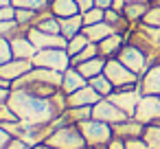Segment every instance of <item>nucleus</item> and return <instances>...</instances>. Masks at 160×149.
Segmentation results:
<instances>
[{"instance_id": "obj_48", "label": "nucleus", "mask_w": 160, "mask_h": 149, "mask_svg": "<svg viewBox=\"0 0 160 149\" xmlns=\"http://www.w3.org/2000/svg\"><path fill=\"white\" fill-rule=\"evenodd\" d=\"M13 0H0V7H5V5H11Z\"/></svg>"}, {"instance_id": "obj_3", "label": "nucleus", "mask_w": 160, "mask_h": 149, "mask_svg": "<svg viewBox=\"0 0 160 149\" xmlns=\"http://www.w3.org/2000/svg\"><path fill=\"white\" fill-rule=\"evenodd\" d=\"M44 142H48L55 149H83L88 145L86 138H83V134H81V129H79V125H72V123L57 125L48 134V138Z\"/></svg>"}, {"instance_id": "obj_50", "label": "nucleus", "mask_w": 160, "mask_h": 149, "mask_svg": "<svg viewBox=\"0 0 160 149\" xmlns=\"http://www.w3.org/2000/svg\"><path fill=\"white\" fill-rule=\"evenodd\" d=\"M94 149H108V145H99V147H94Z\"/></svg>"}, {"instance_id": "obj_33", "label": "nucleus", "mask_w": 160, "mask_h": 149, "mask_svg": "<svg viewBox=\"0 0 160 149\" xmlns=\"http://www.w3.org/2000/svg\"><path fill=\"white\" fill-rule=\"evenodd\" d=\"M13 59V48L9 37H0V66H5L7 62Z\"/></svg>"}, {"instance_id": "obj_29", "label": "nucleus", "mask_w": 160, "mask_h": 149, "mask_svg": "<svg viewBox=\"0 0 160 149\" xmlns=\"http://www.w3.org/2000/svg\"><path fill=\"white\" fill-rule=\"evenodd\" d=\"M16 9H31V11H46L51 7V0H13Z\"/></svg>"}, {"instance_id": "obj_35", "label": "nucleus", "mask_w": 160, "mask_h": 149, "mask_svg": "<svg viewBox=\"0 0 160 149\" xmlns=\"http://www.w3.org/2000/svg\"><path fill=\"white\" fill-rule=\"evenodd\" d=\"M20 31V24L16 20H9V22H0V37H11Z\"/></svg>"}, {"instance_id": "obj_34", "label": "nucleus", "mask_w": 160, "mask_h": 149, "mask_svg": "<svg viewBox=\"0 0 160 149\" xmlns=\"http://www.w3.org/2000/svg\"><path fill=\"white\" fill-rule=\"evenodd\" d=\"M142 22L149 24V27H158L160 29V5H151L149 2V11L145 13Z\"/></svg>"}, {"instance_id": "obj_43", "label": "nucleus", "mask_w": 160, "mask_h": 149, "mask_svg": "<svg viewBox=\"0 0 160 149\" xmlns=\"http://www.w3.org/2000/svg\"><path fill=\"white\" fill-rule=\"evenodd\" d=\"M11 97V88H0V105H5Z\"/></svg>"}, {"instance_id": "obj_47", "label": "nucleus", "mask_w": 160, "mask_h": 149, "mask_svg": "<svg viewBox=\"0 0 160 149\" xmlns=\"http://www.w3.org/2000/svg\"><path fill=\"white\" fill-rule=\"evenodd\" d=\"M0 88H11V81H7L5 77H0Z\"/></svg>"}, {"instance_id": "obj_23", "label": "nucleus", "mask_w": 160, "mask_h": 149, "mask_svg": "<svg viewBox=\"0 0 160 149\" xmlns=\"http://www.w3.org/2000/svg\"><path fill=\"white\" fill-rule=\"evenodd\" d=\"M83 33H86V37L92 42V44H99L101 40H105L108 35H112L114 33V29L103 20V22H99V24H90V27H83Z\"/></svg>"}, {"instance_id": "obj_10", "label": "nucleus", "mask_w": 160, "mask_h": 149, "mask_svg": "<svg viewBox=\"0 0 160 149\" xmlns=\"http://www.w3.org/2000/svg\"><path fill=\"white\" fill-rule=\"evenodd\" d=\"M92 118L103 121V123H108V125H116V123H121V121H125V118H129V116H127L118 105H114L110 99H101L99 103L92 105Z\"/></svg>"}, {"instance_id": "obj_2", "label": "nucleus", "mask_w": 160, "mask_h": 149, "mask_svg": "<svg viewBox=\"0 0 160 149\" xmlns=\"http://www.w3.org/2000/svg\"><path fill=\"white\" fill-rule=\"evenodd\" d=\"M127 42L129 44H136L138 48H142L149 55L151 64L160 57V29L158 27H149L145 22H138L127 33Z\"/></svg>"}, {"instance_id": "obj_6", "label": "nucleus", "mask_w": 160, "mask_h": 149, "mask_svg": "<svg viewBox=\"0 0 160 149\" xmlns=\"http://www.w3.org/2000/svg\"><path fill=\"white\" fill-rule=\"evenodd\" d=\"M105 77L114 83V88H134L140 83V77L134 75L118 57H112L105 62Z\"/></svg>"}, {"instance_id": "obj_32", "label": "nucleus", "mask_w": 160, "mask_h": 149, "mask_svg": "<svg viewBox=\"0 0 160 149\" xmlns=\"http://www.w3.org/2000/svg\"><path fill=\"white\" fill-rule=\"evenodd\" d=\"M99 55V44H88L79 55H75L72 57V66H77V64H81V62H88V59H92V57H97Z\"/></svg>"}, {"instance_id": "obj_14", "label": "nucleus", "mask_w": 160, "mask_h": 149, "mask_svg": "<svg viewBox=\"0 0 160 149\" xmlns=\"http://www.w3.org/2000/svg\"><path fill=\"white\" fill-rule=\"evenodd\" d=\"M31 68H33V62H29V59H11L5 66H0V77H5L7 81L13 83V81L22 79Z\"/></svg>"}, {"instance_id": "obj_20", "label": "nucleus", "mask_w": 160, "mask_h": 149, "mask_svg": "<svg viewBox=\"0 0 160 149\" xmlns=\"http://www.w3.org/2000/svg\"><path fill=\"white\" fill-rule=\"evenodd\" d=\"M51 13L55 16V18H70V16H77V13H81V9H79V5L75 2V0H51Z\"/></svg>"}, {"instance_id": "obj_45", "label": "nucleus", "mask_w": 160, "mask_h": 149, "mask_svg": "<svg viewBox=\"0 0 160 149\" xmlns=\"http://www.w3.org/2000/svg\"><path fill=\"white\" fill-rule=\"evenodd\" d=\"M125 5H127V0H112V9L114 11H123Z\"/></svg>"}, {"instance_id": "obj_7", "label": "nucleus", "mask_w": 160, "mask_h": 149, "mask_svg": "<svg viewBox=\"0 0 160 149\" xmlns=\"http://www.w3.org/2000/svg\"><path fill=\"white\" fill-rule=\"evenodd\" d=\"M118 59L134 72V75H138V77H142L147 70H149V66H151V59H149V55L142 51V48H138L136 44H125L123 48H121V53H118Z\"/></svg>"}, {"instance_id": "obj_11", "label": "nucleus", "mask_w": 160, "mask_h": 149, "mask_svg": "<svg viewBox=\"0 0 160 149\" xmlns=\"http://www.w3.org/2000/svg\"><path fill=\"white\" fill-rule=\"evenodd\" d=\"M27 35H29V40L35 44L38 51H42V48H66V42H68L64 35L46 33V31H40L38 27H31V29L27 31Z\"/></svg>"}, {"instance_id": "obj_42", "label": "nucleus", "mask_w": 160, "mask_h": 149, "mask_svg": "<svg viewBox=\"0 0 160 149\" xmlns=\"http://www.w3.org/2000/svg\"><path fill=\"white\" fill-rule=\"evenodd\" d=\"M75 2L79 5V9H81V13L83 11H88V9H92L94 7V0H75Z\"/></svg>"}, {"instance_id": "obj_18", "label": "nucleus", "mask_w": 160, "mask_h": 149, "mask_svg": "<svg viewBox=\"0 0 160 149\" xmlns=\"http://www.w3.org/2000/svg\"><path fill=\"white\" fill-rule=\"evenodd\" d=\"M83 86H88V79L75 68V66H70L68 70H64L62 72V92H66V94H72V92H77L79 88H83Z\"/></svg>"}, {"instance_id": "obj_26", "label": "nucleus", "mask_w": 160, "mask_h": 149, "mask_svg": "<svg viewBox=\"0 0 160 149\" xmlns=\"http://www.w3.org/2000/svg\"><path fill=\"white\" fill-rule=\"evenodd\" d=\"M62 116L66 118V123L79 125V123H83V121L92 118V107H90V105H81V107H68V110H66Z\"/></svg>"}, {"instance_id": "obj_12", "label": "nucleus", "mask_w": 160, "mask_h": 149, "mask_svg": "<svg viewBox=\"0 0 160 149\" xmlns=\"http://www.w3.org/2000/svg\"><path fill=\"white\" fill-rule=\"evenodd\" d=\"M9 40H11V48H13V59H29V62H33V57L38 55V48L29 40V35L22 33V29L16 35H11Z\"/></svg>"}, {"instance_id": "obj_25", "label": "nucleus", "mask_w": 160, "mask_h": 149, "mask_svg": "<svg viewBox=\"0 0 160 149\" xmlns=\"http://www.w3.org/2000/svg\"><path fill=\"white\" fill-rule=\"evenodd\" d=\"M147 11H149V2H127V5H125V9H123L125 18H127L132 24L142 22V18H145V13H147Z\"/></svg>"}, {"instance_id": "obj_9", "label": "nucleus", "mask_w": 160, "mask_h": 149, "mask_svg": "<svg viewBox=\"0 0 160 149\" xmlns=\"http://www.w3.org/2000/svg\"><path fill=\"white\" fill-rule=\"evenodd\" d=\"M134 118L140 121L142 125H153L160 118V94H142Z\"/></svg>"}, {"instance_id": "obj_37", "label": "nucleus", "mask_w": 160, "mask_h": 149, "mask_svg": "<svg viewBox=\"0 0 160 149\" xmlns=\"http://www.w3.org/2000/svg\"><path fill=\"white\" fill-rule=\"evenodd\" d=\"M9 20H16V7L13 5L0 7V22H9Z\"/></svg>"}, {"instance_id": "obj_8", "label": "nucleus", "mask_w": 160, "mask_h": 149, "mask_svg": "<svg viewBox=\"0 0 160 149\" xmlns=\"http://www.w3.org/2000/svg\"><path fill=\"white\" fill-rule=\"evenodd\" d=\"M105 99H110L114 105H118L127 116H134V112H136V107H138V103L142 99V92H140L138 86H134V88H116Z\"/></svg>"}, {"instance_id": "obj_31", "label": "nucleus", "mask_w": 160, "mask_h": 149, "mask_svg": "<svg viewBox=\"0 0 160 149\" xmlns=\"http://www.w3.org/2000/svg\"><path fill=\"white\" fill-rule=\"evenodd\" d=\"M142 138L147 140L149 149H160V125H147Z\"/></svg>"}, {"instance_id": "obj_30", "label": "nucleus", "mask_w": 160, "mask_h": 149, "mask_svg": "<svg viewBox=\"0 0 160 149\" xmlns=\"http://www.w3.org/2000/svg\"><path fill=\"white\" fill-rule=\"evenodd\" d=\"M81 18H83V27L99 24V22H103V20H105V11H103V9H99V7H92V9L83 11V13H81Z\"/></svg>"}, {"instance_id": "obj_49", "label": "nucleus", "mask_w": 160, "mask_h": 149, "mask_svg": "<svg viewBox=\"0 0 160 149\" xmlns=\"http://www.w3.org/2000/svg\"><path fill=\"white\" fill-rule=\"evenodd\" d=\"M127 2H149V0H127Z\"/></svg>"}, {"instance_id": "obj_38", "label": "nucleus", "mask_w": 160, "mask_h": 149, "mask_svg": "<svg viewBox=\"0 0 160 149\" xmlns=\"http://www.w3.org/2000/svg\"><path fill=\"white\" fill-rule=\"evenodd\" d=\"M125 149H149L147 140L140 136V138H127L125 140Z\"/></svg>"}, {"instance_id": "obj_4", "label": "nucleus", "mask_w": 160, "mask_h": 149, "mask_svg": "<svg viewBox=\"0 0 160 149\" xmlns=\"http://www.w3.org/2000/svg\"><path fill=\"white\" fill-rule=\"evenodd\" d=\"M33 66L38 68H51L57 72H64L72 66V59L66 48H42L33 57Z\"/></svg>"}, {"instance_id": "obj_1", "label": "nucleus", "mask_w": 160, "mask_h": 149, "mask_svg": "<svg viewBox=\"0 0 160 149\" xmlns=\"http://www.w3.org/2000/svg\"><path fill=\"white\" fill-rule=\"evenodd\" d=\"M7 103L16 112V116L27 125H51L62 116V110L57 107L53 97H38L22 88H11V97Z\"/></svg>"}, {"instance_id": "obj_24", "label": "nucleus", "mask_w": 160, "mask_h": 149, "mask_svg": "<svg viewBox=\"0 0 160 149\" xmlns=\"http://www.w3.org/2000/svg\"><path fill=\"white\" fill-rule=\"evenodd\" d=\"M35 27H38L40 31H46V33H55V35H62L59 18H55V16L51 13V9H46V11H42V13H40V18H38V22H35Z\"/></svg>"}, {"instance_id": "obj_19", "label": "nucleus", "mask_w": 160, "mask_h": 149, "mask_svg": "<svg viewBox=\"0 0 160 149\" xmlns=\"http://www.w3.org/2000/svg\"><path fill=\"white\" fill-rule=\"evenodd\" d=\"M105 57H101V55H97V57H92V59H88V62H81V64H77L75 68L90 81V79H94V77H99V75H103L105 72Z\"/></svg>"}, {"instance_id": "obj_21", "label": "nucleus", "mask_w": 160, "mask_h": 149, "mask_svg": "<svg viewBox=\"0 0 160 149\" xmlns=\"http://www.w3.org/2000/svg\"><path fill=\"white\" fill-rule=\"evenodd\" d=\"M105 22L114 29V33H123V35H127L129 31H132V22L125 18V13L123 11H114V9H108L105 11Z\"/></svg>"}, {"instance_id": "obj_52", "label": "nucleus", "mask_w": 160, "mask_h": 149, "mask_svg": "<svg viewBox=\"0 0 160 149\" xmlns=\"http://www.w3.org/2000/svg\"><path fill=\"white\" fill-rule=\"evenodd\" d=\"M149 2H158V0H149Z\"/></svg>"}, {"instance_id": "obj_46", "label": "nucleus", "mask_w": 160, "mask_h": 149, "mask_svg": "<svg viewBox=\"0 0 160 149\" xmlns=\"http://www.w3.org/2000/svg\"><path fill=\"white\" fill-rule=\"evenodd\" d=\"M33 149H55V147H51L48 142H40V145H33Z\"/></svg>"}, {"instance_id": "obj_28", "label": "nucleus", "mask_w": 160, "mask_h": 149, "mask_svg": "<svg viewBox=\"0 0 160 149\" xmlns=\"http://www.w3.org/2000/svg\"><path fill=\"white\" fill-rule=\"evenodd\" d=\"M88 83H90V86H92V88H94L103 99H105V97H110V94L116 90V88H114V83L105 77V72H103V75H99V77H94V79H90Z\"/></svg>"}, {"instance_id": "obj_44", "label": "nucleus", "mask_w": 160, "mask_h": 149, "mask_svg": "<svg viewBox=\"0 0 160 149\" xmlns=\"http://www.w3.org/2000/svg\"><path fill=\"white\" fill-rule=\"evenodd\" d=\"M94 7L108 11V9H112V0H94Z\"/></svg>"}, {"instance_id": "obj_27", "label": "nucleus", "mask_w": 160, "mask_h": 149, "mask_svg": "<svg viewBox=\"0 0 160 149\" xmlns=\"http://www.w3.org/2000/svg\"><path fill=\"white\" fill-rule=\"evenodd\" d=\"M90 44V40L86 37V33L81 31V33H77L75 37H70L68 42H66V51H68V55H70V59L75 57V55H79L86 46Z\"/></svg>"}, {"instance_id": "obj_16", "label": "nucleus", "mask_w": 160, "mask_h": 149, "mask_svg": "<svg viewBox=\"0 0 160 149\" xmlns=\"http://www.w3.org/2000/svg\"><path fill=\"white\" fill-rule=\"evenodd\" d=\"M103 97L88 83V86H83V88H79L77 92H72V94H68V107H81V105H94V103H99Z\"/></svg>"}, {"instance_id": "obj_15", "label": "nucleus", "mask_w": 160, "mask_h": 149, "mask_svg": "<svg viewBox=\"0 0 160 149\" xmlns=\"http://www.w3.org/2000/svg\"><path fill=\"white\" fill-rule=\"evenodd\" d=\"M125 44H127V35H123V33H112V35H108L105 40L99 42V55L105 57V59L118 57V53H121V48H123Z\"/></svg>"}, {"instance_id": "obj_36", "label": "nucleus", "mask_w": 160, "mask_h": 149, "mask_svg": "<svg viewBox=\"0 0 160 149\" xmlns=\"http://www.w3.org/2000/svg\"><path fill=\"white\" fill-rule=\"evenodd\" d=\"M11 121H20V118H18L16 112L9 107V103L0 105V123H11Z\"/></svg>"}, {"instance_id": "obj_13", "label": "nucleus", "mask_w": 160, "mask_h": 149, "mask_svg": "<svg viewBox=\"0 0 160 149\" xmlns=\"http://www.w3.org/2000/svg\"><path fill=\"white\" fill-rule=\"evenodd\" d=\"M145 127H147V125H142V123H140V121H136L134 116H129V118H125V121H121V123L112 125L114 136H118V138H123V140L145 136Z\"/></svg>"}, {"instance_id": "obj_22", "label": "nucleus", "mask_w": 160, "mask_h": 149, "mask_svg": "<svg viewBox=\"0 0 160 149\" xmlns=\"http://www.w3.org/2000/svg\"><path fill=\"white\" fill-rule=\"evenodd\" d=\"M59 27H62V35L66 40H70V37H75L77 33L83 31V18H81V13L70 16V18H62L59 20Z\"/></svg>"}, {"instance_id": "obj_17", "label": "nucleus", "mask_w": 160, "mask_h": 149, "mask_svg": "<svg viewBox=\"0 0 160 149\" xmlns=\"http://www.w3.org/2000/svg\"><path fill=\"white\" fill-rule=\"evenodd\" d=\"M142 94H160V62H153L138 83Z\"/></svg>"}, {"instance_id": "obj_5", "label": "nucleus", "mask_w": 160, "mask_h": 149, "mask_svg": "<svg viewBox=\"0 0 160 149\" xmlns=\"http://www.w3.org/2000/svg\"><path fill=\"white\" fill-rule=\"evenodd\" d=\"M79 129L86 138V142L90 147H99V145H108L112 138H114V129L112 125L103 123V121H97V118H88L83 123H79Z\"/></svg>"}, {"instance_id": "obj_51", "label": "nucleus", "mask_w": 160, "mask_h": 149, "mask_svg": "<svg viewBox=\"0 0 160 149\" xmlns=\"http://www.w3.org/2000/svg\"><path fill=\"white\" fill-rule=\"evenodd\" d=\"M83 149H94V147H90V145H86V147H83Z\"/></svg>"}, {"instance_id": "obj_40", "label": "nucleus", "mask_w": 160, "mask_h": 149, "mask_svg": "<svg viewBox=\"0 0 160 149\" xmlns=\"http://www.w3.org/2000/svg\"><path fill=\"white\" fill-rule=\"evenodd\" d=\"M7 149H33L29 142H24L22 138H13L9 145H7Z\"/></svg>"}, {"instance_id": "obj_41", "label": "nucleus", "mask_w": 160, "mask_h": 149, "mask_svg": "<svg viewBox=\"0 0 160 149\" xmlns=\"http://www.w3.org/2000/svg\"><path fill=\"white\" fill-rule=\"evenodd\" d=\"M108 149H125V140L118 138V136H114V138L108 142Z\"/></svg>"}, {"instance_id": "obj_39", "label": "nucleus", "mask_w": 160, "mask_h": 149, "mask_svg": "<svg viewBox=\"0 0 160 149\" xmlns=\"http://www.w3.org/2000/svg\"><path fill=\"white\" fill-rule=\"evenodd\" d=\"M11 140H13V136H11L2 125H0V149H7V145H9Z\"/></svg>"}]
</instances>
